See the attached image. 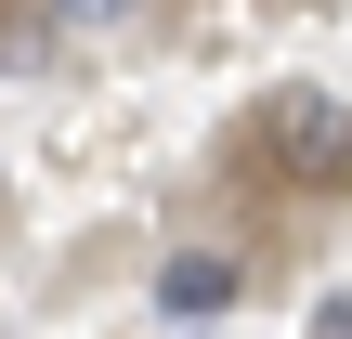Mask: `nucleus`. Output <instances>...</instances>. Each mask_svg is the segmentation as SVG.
<instances>
[{
    "instance_id": "3",
    "label": "nucleus",
    "mask_w": 352,
    "mask_h": 339,
    "mask_svg": "<svg viewBox=\"0 0 352 339\" xmlns=\"http://www.w3.org/2000/svg\"><path fill=\"white\" fill-rule=\"evenodd\" d=\"M314 339H352V287H340V300H314Z\"/></svg>"
},
{
    "instance_id": "1",
    "label": "nucleus",
    "mask_w": 352,
    "mask_h": 339,
    "mask_svg": "<svg viewBox=\"0 0 352 339\" xmlns=\"http://www.w3.org/2000/svg\"><path fill=\"white\" fill-rule=\"evenodd\" d=\"M235 170H261L287 196H352V105H327V91H261L235 118Z\"/></svg>"
},
{
    "instance_id": "2",
    "label": "nucleus",
    "mask_w": 352,
    "mask_h": 339,
    "mask_svg": "<svg viewBox=\"0 0 352 339\" xmlns=\"http://www.w3.org/2000/svg\"><path fill=\"white\" fill-rule=\"evenodd\" d=\"M235 287H248V274H235L222 248H170V261H157V314H235Z\"/></svg>"
}]
</instances>
